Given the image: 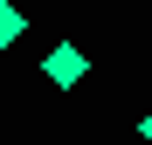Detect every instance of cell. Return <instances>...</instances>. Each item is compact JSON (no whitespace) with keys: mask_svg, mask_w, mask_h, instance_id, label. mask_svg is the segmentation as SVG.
Returning <instances> with one entry per match:
<instances>
[{"mask_svg":"<svg viewBox=\"0 0 152 145\" xmlns=\"http://www.w3.org/2000/svg\"><path fill=\"white\" fill-rule=\"evenodd\" d=\"M42 76L56 83V90H76V83L90 76V62H83V48H76V42H56V48L42 55Z\"/></svg>","mask_w":152,"mask_h":145,"instance_id":"obj_1","label":"cell"},{"mask_svg":"<svg viewBox=\"0 0 152 145\" xmlns=\"http://www.w3.org/2000/svg\"><path fill=\"white\" fill-rule=\"evenodd\" d=\"M21 28H28V21H21V7H14V0H0V48L21 42Z\"/></svg>","mask_w":152,"mask_h":145,"instance_id":"obj_2","label":"cell"},{"mask_svg":"<svg viewBox=\"0 0 152 145\" xmlns=\"http://www.w3.org/2000/svg\"><path fill=\"white\" fill-rule=\"evenodd\" d=\"M138 138H145V145H152V111H145V117H138Z\"/></svg>","mask_w":152,"mask_h":145,"instance_id":"obj_3","label":"cell"}]
</instances>
